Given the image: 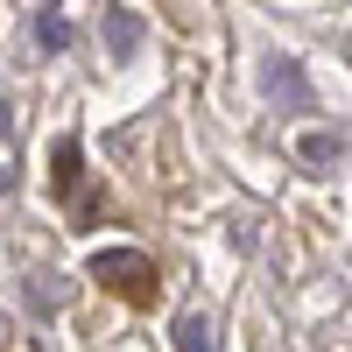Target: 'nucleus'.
Here are the masks:
<instances>
[{
    "mask_svg": "<svg viewBox=\"0 0 352 352\" xmlns=\"http://www.w3.org/2000/svg\"><path fill=\"white\" fill-rule=\"evenodd\" d=\"M92 282L120 289V296H148V289H155V261L141 247H99L92 254Z\"/></svg>",
    "mask_w": 352,
    "mask_h": 352,
    "instance_id": "1",
    "label": "nucleus"
},
{
    "mask_svg": "<svg viewBox=\"0 0 352 352\" xmlns=\"http://www.w3.org/2000/svg\"><path fill=\"white\" fill-rule=\"evenodd\" d=\"M261 85H268V99L289 106V113H303V106H310V85H303V71H296V56H268Z\"/></svg>",
    "mask_w": 352,
    "mask_h": 352,
    "instance_id": "2",
    "label": "nucleus"
},
{
    "mask_svg": "<svg viewBox=\"0 0 352 352\" xmlns=\"http://www.w3.org/2000/svg\"><path fill=\"white\" fill-rule=\"evenodd\" d=\"M296 155H303L310 169H331V162H345V141H338V134H303Z\"/></svg>",
    "mask_w": 352,
    "mask_h": 352,
    "instance_id": "3",
    "label": "nucleus"
},
{
    "mask_svg": "<svg viewBox=\"0 0 352 352\" xmlns=\"http://www.w3.org/2000/svg\"><path fill=\"white\" fill-rule=\"evenodd\" d=\"M176 352H212V324H204L197 310L176 317Z\"/></svg>",
    "mask_w": 352,
    "mask_h": 352,
    "instance_id": "4",
    "label": "nucleus"
},
{
    "mask_svg": "<svg viewBox=\"0 0 352 352\" xmlns=\"http://www.w3.org/2000/svg\"><path fill=\"white\" fill-rule=\"evenodd\" d=\"M106 43H113V56H127V50L141 43V21H134V14H120V8H113V14H106Z\"/></svg>",
    "mask_w": 352,
    "mask_h": 352,
    "instance_id": "5",
    "label": "nucleus"
},
{
    "mask_svg": "<svg viewBox=\"0 0 352 352\" xmlns=\"http://www.w3.org/2000/svg\"><path fill=\"white\" fill-rule=\"evenodd\" d=\"M64 296H71V289L56 282V275H36V282H28V303H36V310H64Z\"/></svg>",
    "mask_w": 352,
    "mask_h": 352,
    "instance_id": "6",
    "label": "nucleus"
},
{
    "mask_svg": "<svg viewBox=\"0 0 352 352\" xmlns=\"http://www.w3.org/2000/svg\"><path fill=\"white\" fill-rule=\"evenodd\" d=\"M78 162H85V155H78V141L64 134V141H56V184H64V190H71V184H78V176H85Z\"/></svg>",
    "mask_w": 352,
    "mask_h": 352,
    "instance_id": "7",
    "label": "nucleus"
},
{
    "mask_svg": "<svg viewBox=\"0 0 352 352\" xmlns=\"http://www.w3.org/2000/svg\"><path fill=\"white\" fill-rule=\"evenodd\" d=\"M36 43H43V50H64V43H71V21H64V14L50 8V14L36 21Z\"/></svg>",
    "mask_w": 352,
    "mask_h": 352,
    "instance_id": "8",
    "label": "nucleus"
},
{
    "mask_svg": "<svg viewBox=\"0 0 352 352\" xmlns=\"http://www.w3.org/2000/svg\"><path fill=\"white\" fill-rule=\"evenodd\" d=\"M0 190H14V169H8V162H0Z\"/></svg>",
    "mask_w": 352,
    "mask_h": 352,
    "instance_id": "9",
    "label": "nucleus"
},
{
    "mask_svg": "<svg viewBox=\"0 0 352 352\" xmlns=\"http://www.w3.org/2000/svg\"><path fill=\"white\" fill-rule=\"evenodd\" d=\"M0 134H8V99H0Z\"/></svg>",
    "mask_w": 352,
    "mask_h": 352,
    "instance_id": "10",
    "label": "nucleus"
}]
</instances>
